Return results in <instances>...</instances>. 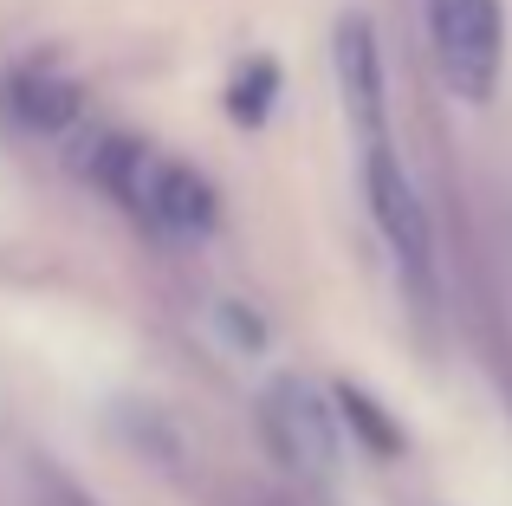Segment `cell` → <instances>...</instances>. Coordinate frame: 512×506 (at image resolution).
<instances>
[{"label": "cell", "instance_id": "obj_1", "mask_svg": "<svg viewBox=\"0 0 512 506\" xmlns=\"http://www.w3.org/2000/svg\"><path fill=\"white\" fill-rule=\"evenodd\" d=\"M91 176L163 234L195 241V234L214 228V189L188 163H175V156H156V150H143V143H130V137H98Z\"/></svg>", "mask_w": 512, "mask_h": 506}, {"label": "cell", "instance_id": "obj_2", "mask_svg": "<svg viewBox=\"0 0 512 506\" xmlns=\"http://www.w3.org/2000/svg\"><path fill=\"white\" fill-rule=\"evenodd\" d=\"M363 202H370V221L383 234L389 260H396L409 299L435 305V241H428V215H422V195H415L409 169H402L396 143H363Z\"/></svg>", "mask_w": 512, "mask_h": 506}, {"label": "cell", "instance_id": "obj_3", "mask_svg": "<svg viewBox=\"0 0 512 506\" xmlns=\"http://www.w3.org/2000/svg\"><path fill=\"white\" fill-rule=\"evenodd\" d=\"M428 39L454 98L487 104L506 65V7L500 0H428Z\"/></svg>", "mask_w": 512, "mask_h": 506}, {"label": "cell", "instance_id": "obj_4", "mask_svg": "<svg viewBox=\"0 0 512 506\" xmlns=\"http://www.w3.org/2000/svg\"><path fill=\"white\" fill-rule=\"evenodd\" d=\"M266 429H273L279 455L292 461L299 474H338V455H344V435L338 422H331L325 396L312 390V383L299 377H279L273 390H266Z\"/></svg>", "mask_w": 512, "mask_h": 506}, {"label": "cell", "instance_id": "obj_5", "mask_svg": "<svg viewBox=\"0 0 512 506\" xmlns=\"http://www.w3.org/2000/svg\"><path fill=\"white\" fill-rule=\"evenodd\" d=\"M338 91H344V117L357 130V150L363 143H383L389 137V104H383V52H376V26L363 13H344L338 20Z\"/></svg>", "mask_w": 512, "mask_h": 506}, {"label": "cell", "instance_id": "obj_6", "mask_svg": "<svg viewBox=\"0 0 512 506\" xmlns=\"http://www.w3.org/2000/svg\"><path fill=\"white\" fill-rule=\"evenodd\" d=\"M273 85H279V72L266 59H253L247 72H240V85H234V117L240 124H260V117L273 111Z\"/></svg>", "mask_w": 512, "mask_h": 506}]
</instances>
